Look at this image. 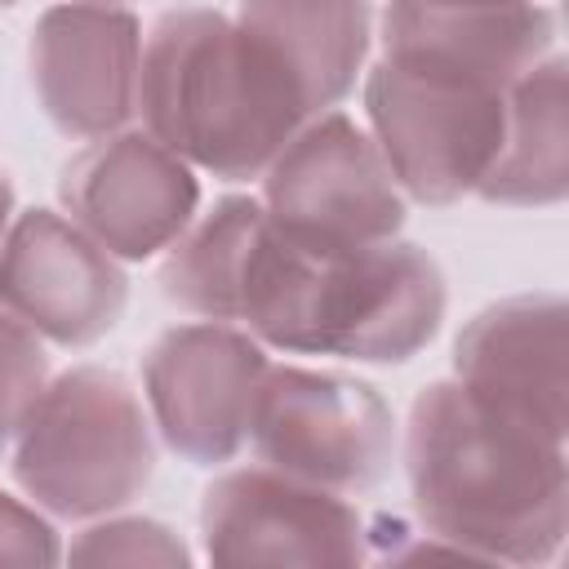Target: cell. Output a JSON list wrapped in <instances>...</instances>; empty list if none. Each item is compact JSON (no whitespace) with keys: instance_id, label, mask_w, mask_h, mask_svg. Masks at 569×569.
Masks as SVG:
<instances>
[{"instance_id":"8992f818","label":"cell","mask_w":569,"mask_h":569,"mask_svg":"<svg viewBox=\"0 0 569 569\" xmlns=\"http://www.w3.org/2000/svg\"><path fill=\"white\" fill-rule=\"evenodd\" d=\"M249 445L262 467L293 480L333 493H365L391 471L396 418L365 378L267 365L249 413Z\"/></svg>"},{"instance_id":"5bb4252c","label":"cell","mask_w":569,"mask_h":569,"mask_svg":"<svg viewBox=\"0 0 569 569\" xmlns=\"http://www.w3.org/2000/svg\"><path fill=\"white\" fill-rule=\"evenodd\" d=\"M556 13L538 0H391L382 9V53L449 62L507 89L556 53Z\"/></svg>"},{"instance_id":"9a60e30c","label":"cell","mask_w":569,"mask_h":569,"mask_svg":"<svg viewBox=\"0 0 569 569\" xmlns=\"http://www.w3.org/2000/svg\"><path fill=\"white\" fill-rule=\"evenodd\" d=\"M236 27L289 84L302 116L333 111L365 71L373 44L369 0H240Z\"/></svg>"},{"instance_id":"9c48e42d","label":"cell","mask_w":569,"mask_h":569,"mask_svg":"<svg viewBox=\"0 0 569 569\" xmlns=\"http://www.w3.org/2000/svg\"><path fill=\"white\" fill-rule=\"evenodd\" d=\"M200 542L213 565H360L369 525L347 493L293 480L276 467L222 471L200 498Z\"/></svg>"},{"instance_id":"603a6c76","label":"cell","mask_w":569,"mask_h":569,"mask_svg":"<svg viewBox=\"0 0 569 569\" xmlns=\"http://www.w3.org/2000/svg\"><path fill=\"white\" fill-rule=\"evenodd\" d=\"M98 4H124V0H98Z\"/></svg>"},{"instance_id":"3957f363","label":"cell","mask_w":569,"mask_h":569,"mask_svg":"<svg viewBox=\"0 0 569 569\" xmlns=\"http://www.w3.org/2000/svg\"><path fill=\"white\" fill-rule=\"evenodd\" d=\"M142 129L218 182H249L307 124L262 49L218 9H169L142 36Z\"/></svg>"},{"instance_id":"7a4b0ae2","label":"cell","mask_w":569,"mask_h":569,"mask_svg":"<svg viewBox=\"0 0 569 569\" xmlns=\"http://www.w3.org/2000/svg\"><path fill=\"white\" fill-rule=\"evenodd\" d=\"M445 271L413 240L360 249H307L280 236L262 209L231 284V325L289 356L360 365L413 360L445 320Z\"/></svg>"},{"instance_id":"52a82bcc","label":"cell","mask_w":569,"mask_h":569,"mask_svg":"<svg viewBox=\"0 0 569 569\" xmlns=\"http://www.w3.org/2000/svg\"><path fill=\"white\" fill-rule=\"evenodd\" d=\"M271 227L307 249H360L400 236L405 191L378 142L347 111L311 116L262 169Z\"/></svg>"},{"instance_id":"277c9868","label":"cell","mask_w":569,"mask_h":569,"mask_svg":"<svg viewBox=\"0 0 569 569\" xmlns=\"http://www.w3.org/2000/svg\"><path fill=\"white\" fill-rule=\"evenodd\" d=\"M9 467L44 516H111L142 498L156 476L151 413L120 369L76 365L44 382Z\"/></svg>"},{"instance_id":"8fae6325","label":"cell","mask_w":569,"mask_h":569,"mask_svg":"<svg viewBox=\"0 0 569 569\" xmlns=\"http://www.w3.org/2000/svg\"><path fill=\"white\" fill-rule=\"evenodd\" d=\"M129 302L120 258L84 236L67 213H13L0 240V307L58 347H93Z\"/></svg>"},{"instance_id":"7402d4cb","label":"cell","mask_w":569,"mask_h":569,"mask_svg":"<svg viewBox=\"0 0 569 569\" xmlns=\"http://www.w3.org/2000/svg\"><path fill=\"white\" fill-rule=\"evenodd\" d=\"M9 4H18V0H0V9H9Z\"/></svg>"},{"instance_id":"ffe728a7","label":"cell","mask_w":569,"mask_h":569,"mask_svg":"<svg viewBox=\"0 0 569 569\" xmlns=\"http://www.w3.org/2000/svg\"><path fill=\"white\" fill-rule=\"evenodd\" d=\"M62 542L40 507L18 502L0 489V565H58Z\"/></svg>"},{"instance_id":"30bf717a","label":"cell","mask_w":569,"mask_h":569,"mask_svg":"<svg viewBox=\"0 0 569 569\" xmlns=\"http://www.w3.org/2000/svg\"><path fill=\"white\" fill-rule=\"evenodd\" d=\"M62 213L120 262L164 253L200 209L196 169L147 129L93 138L62 164Z\"/></svg>"},{"instance_id":"ba28073f","label":"cell","mask_w":569,"mask_h":569,"mask_svg":"<svg viewBox=\"0 0 569 569\" xmlns=\"http://www.w3.org/2000/svg\"><path fill=\"white\" fill-rule=\"evenodd\" d=\"M262 342L222 320L164 329L142 360V400L160 440L196 462L222 467L249 440V413L267 373Z\"/></svg>"},{"instance_id":"d6986e66","label":"cell","mask_w":569,"mask_h":569,"mask_svg":"<svg viewBox=\"0 0 569 569\" xmlns=\"http://www.w3.org/2000/svg\"><path fill=\"white\" fill-rule=\"evenodd\" d=\"M44 382H49V356L40 347V333H31L18 316L0 307V453L13 449Z\"/></svg>"},{"instance_id":"e0dca14e","label":"cell","mask_w":569,"mask_h":569,"mask_svg":"<svg viewBox=\"0 0 569 569\" xmlns=\"http://www.w3.org/2000/svg\"><path fill=\"white\" fill-rule=\"evenodd\" d=\"M258 218L262 200L253 196H222L209 213L191 218L187 231L164 249L160 293L187 316L231 325V284Z\"/></svg>"},{"instance_id":"4fadbf2b","label":"cell","mask_w":569,"mask_h":569,"mask_svg":"<svg viewBox=\"0 0 569 569\" xmlns=\"http://www.w3.org/2000/svg\"><path fill=\"white\" fill-rule=\"evenodd\" d=\"M565 325L560 293H516L476 311L453 342V378L493 413L565 440Z\"/></svg>"},{"instance_id":"2e32d148","label":"cell","mask_w":569,"mask_h":569,"mask_svg":"<svg viewBox=\"0 0 569 569\" xmlns=\"http://www.w3.org/2000/svg\"><path fill=\"white\" fill-rule=\"evenodd\" d=\"M569 191V116H565V58H542L507 93V124L493 164L476 196L511 209L560 204Z\"/></svg>"},{"instance_id":"5b68a950","label":"cell","mask_w":569,"mask_h":569,"mask_svg":"<svg viewBox=\"0 0 569 569\" xmlns=\"http://www.w3.org/2000/svg\"><path fill=\"white\" fill-rule=\"evenodd\" d=\"M507 93L449 62L382 53L365 76V116L396 187L418 204L471 196L498 156Z\"/></svg>"},{"instance_id":"44dd1931","label":"cell","mask_w":569,"mask_h":569,"mask_svg":"<svg viewBox=\"0 0 569 569\" xmlns=\"http://www.w3.org/2000/svg\"><path fill=\"white\" fill-rule=\"evenodd\" d=\"M9 222H13V187H9V178L0 173V240H4Z\"/></svg>"},{"instance_id":"6da1fadb","label":"cell","mask_w":569,"mask_h":569,"mask_svg":"<svg viewBox=\"0 0 569 569\" xmlns=\"http://www.w3.org/2000/svg\"><path fill=\"white\" fill-rule=\"evenodd\" d=\"M405 476L427 538L467 560L547 565L565 547V440L485 409L458 378L427 382L413 396Z\"/></svg>"},{"instance_id":"ac0fdd59","label":"cell","mask_w":569,"mask_h":569,"mask_svg":"<svg viewBox=\"0 0 569 569\" xmlns=\"http://www.w3.org/2000/svg\"><path fill=\"white\" fill-rule=\"evenodd\" d=\"M62 560L71 565H164V569H187L191 551L187 542L147 516H98L89 529L62 547Z\"/></svg>"},{"instance_id":"7c38bea8","label":"cell","mask_w":569,"mask_h":569,"mask_svg":"<svg viewBox=\"0 0 569 569\" xmlns=\"http://www.w3.org/2000/svg\"><path fill=\"white\" fill-rule=\"evenodd\" d=\"M31 84L67 138H102L138 111L142 22L124 4L62 0L31 31Z\"/></svg>"}]
</instances>
